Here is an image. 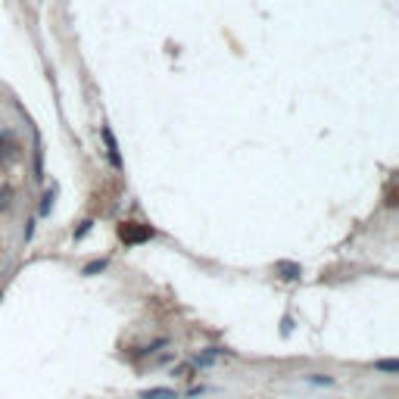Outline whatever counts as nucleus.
Listing matches in <instances>:
<instances>
[{
  "instance_id": "f257e3e1",
  "label": "nucleus",
  "mask_w": 399,
  "mask_h": 399,
  "mask_svg": "<svg viewBox=\"0 0 399 399\" xmlns=\"http://www.w3.org/2000/svg\"><path fill=\"white\" fill-rule=\"evenodd\" d=\"M119 237H122L125 243H141V241H150L153 237V228L137 225V222H125L122 228H119Z\"/></svg>"
},
{
  "instance_id": "f03ea898",
  "label": "nucleus",
  "mask_w": 399,
  "mask_h": 399,
  "mask_svg": "<svg viewBox=\"0 0 399 399\" xmlns=\"http://www.w3.org/2000/svg\"><path fill=\"white\" fill-rule=\"evenodd\" d=\"M100 135H103V141H106V156H110V163L116 165V169H122V156H119V144H116V137H112V131L103 128Z\"/></svg>"
},
{
  "instance_id": "7ed1b4c3",
  "label": "nucleus",
  "mask_w": 399,
  "mask_h": 399,
  "mask_svg": "<svg viewBox=\"0 0 399 399\" xmlns=\"http://www.w3.org/2000/svg\"><path fill=\"white\" fill-rule=\"evenodd\" d=\"M141 399H178V393L172 387H150L141 393Z\"/></svg>"
},
{
  "instance_id": "20e7f679",
  "label": "nucleus",
  "mask_w": 399,
  "mask_h": 399,
  "mask_svg": "<svg viewBox=\"0 0 399 399\" xmlns=\"http://www.w3.org/2000/svg\"><path fill=\"white\" fill-rule=\"evenodd\" d=\"M278 271H284L281 278H287V281H296V278L303 275V269H299V265H294V262H278Z\"/></svg>"
},
{
  "instance_id": "39448f33",
  "label": "nucleus",
  "mask_w": 399,
  "mask_h": 399,
  "mask_svg": "<svg viewBox=\"0 0 399 399\" xmlns=\"http://www.w3.org/2000/svg\"><path fill=\"white\" fill-rule=\"evenodd\" d=\"M218 356H222V349L212 347V349H206L203 356H194V365H200V368H203V365H212V362H216Z\"/></svg>"
},
{
  "instance_id": "423d86ee",
  "label": "nucleus",
  "mask_w": 399,
  "mask_h": 399,
  "mask_svg": "<svg viewBox=\"0 0 399 399\" xmlns=\"http://www.w3.org/2000/svg\"><path fill=\"white\" fill-rule=\"evenodd\" d=\"M375 368H377V371H387V375H396V371H399V362H396V359H384V362H377Z\"/></svg>"
},
{
  "instance_id": "0eeeda50",
  "label": "nucleus",
  "mask_w": 399,
  "mask_h": 399,
  "mask_svg": "<svg viewBox=\"0 0 399 399\" xmlns=\"http://www.w3.org/2000/svg\"><path fill=\"white\" fill-rule=\"evenodd\" d=\"M10 206H13V188H6V184H3V188H0V209H10Z\"/></svg>"
},
{
  "instance_id": "6e6552de",
  "label": "nucleus",
  "mask_w": 399,
  "mask_h": 399,
  "mask_svg": "<svg viewBox=\"0 0 399 399\" xmlns=\"http://www.w3.org/2000/svg\"><path fill=\"white\" fill-rule=\"evenodd\" d=\"M106 269V259H97V262H91V265H84V269H82V275H97V271H103Z\"/></svg>"
},
{
  "instance_id": "1a4fd4ad",
  "label": "nucleus",
  "mask_w": 399,
  "mask_h": 399,
  "mask_svg": "<svg viewBox=\"0 0 399 399\" xmlns=\"http://www.w3.org/2000/svg\"><path fill=\"white\" fill-rule=\"evenodd\" d=\"M306 384H334V377H322V375H309Z\"/></svg>"
},
{
  "instance_id": "9d476101",
  "label": "nucleus",
  "mask_w": 399,
  "mask_h": 399,
  "mask_svg": "<svg viewBox=\"0 0 399 399\" xmlns=\"http://www.w3.org/2000/svg\"><path fill=\"white\" fill-rule=\"evenodd\" d=\"M91 225H94V222H84V225H82V228H78V231H75V241H82V237H84V234H88V231H91Z\"/></svg>"
},
{
  "instance_id": "9b49d317",
  "label": "nucleus",
  "mask_w": 399,
  "mask_h": 399,
  "mask_svg": "<svg viewBox=\"0 0 399 399\" xmlns=\"http://www.w3.org/2000/svg\"><path fill=\"white\" fill-rule=\"evenodd\" d=\"M50 206H53V197L47 194V197H44V206H41V216H47V212H50Z\"/></svg>"
},
{
  "instance_id": "f8f14e48",
  "label": "nucleus",
  "mask_w": 399,
  "mask_h": 399,
  "mask_svg": "<svg viewBox=\"0 0 399 399\" xmlns=\"http://www.w3.org/2000/svg\"><path fill=\"white\" fill-rule=\"evenodd\" d=\"M206 393V387H190L188 390V396H203Z\"/></svg>"
}]
</instances>
